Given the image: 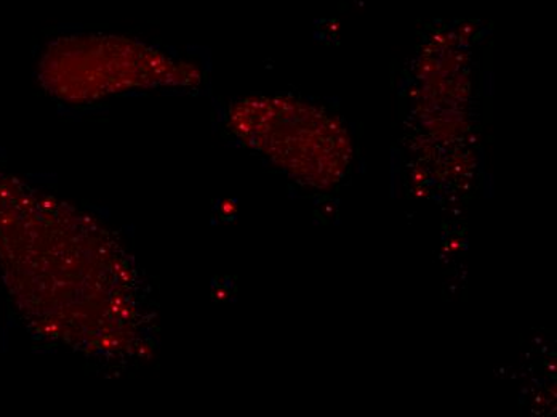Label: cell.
Masks as SVG:
<instances>
[{
    "label": "cell",
    "mask_w": 557,
    "mask_h": 417,
    "mask_svg": "<svg viewBox=\"0 0 557 417\" xmlns=\"http://www.w3.org/2000/svg\"><path fill=\"white\" fill-rule=\"evenodd\" d=\"M40 86L67 105H91L137 90L186 89L199 68L158 47L114 34L61 36L44 50Z\"/></svg>",
    "instance_id": "cell-2"
},
{
    "label": "cell",
    "mask_w": 557,
    "mask_h": 417,
    "mask_svg": "<svg viewBox=\"0 0 557 417\" xmlns=\"http://www.w3.org/2000/svg\"><path fill=\"white\" fill-rule=\"evenodd\" d=\"M0 270L40 338L111 368L154 352L149 287L124 244L95 217L2 172Z\"/></svg>",
    "instance_id": "cell-1"
}]
</instances>
